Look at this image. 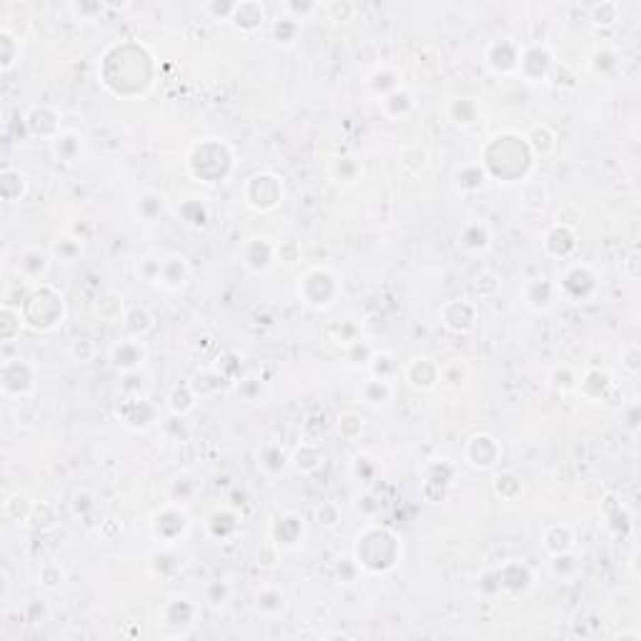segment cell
Instances as JSON below:
<instances>
[{
	"mask_svg": "<svg viewBox=\"0 0 641 641\" xmlns=\"http://www.w3.org/2000/svg\"><path fill=\"white\" fill-rule=\"evenodd\" d=\"M518 60H521V48L509 38L494 40V43L489 45V50H486V63H489L496 73H511V70L518 68Z\"/></svg>",
	"mask_w": 641,
	"mask_h": 641,
	"instance_id": "6da1fadb",
	"label": "cell"
},
{
	"mask_svg": "<svg viewBox=\"0 0 641 641\" xmlns=\"http://www.w3.org/2000/svg\"><path fill=\"white\" fill-rule=\"evenodd\" d=\"M441 318H443V326H446V329L456 331V334H466V331H471L476 324V306L469 301L456 298V301L443 306Z\"/></svg>",
	"mask_w": 641,
	"mask_h": 641,
	"instance_id": "7a4b0ae2",
	"label": "cell"
},
{
	"mask_svg": "<svg viewBox=\"0 0 641 641\" xmlns=\"http://www.w3.org/2000/svg\"><path fill=\"white\" fill-rule=\"evenodd\" d=\"M251 183L259 186V195L248 198V203L254 205V208H256V203H259V198H263L259 210L273 208V205H278V200L283 198V183H280L276 176H271V173H259V176L251 178Z\"/></svg>",
	"mask_w": 641,
	"mask_h": 641,
	"instance_id": "3957f363",
	"label": "cell"
},
{
	"mask_svg": "<svg viewBox=\"0 0 641 641\" xmlns=\"http://www.w3.org/2000/svg\"><path fill=\"white\" fill-rule=\"evenodd\" d=\"M266 21V8L261 6V3H256V0H243V3H236V8H233V16H231V25H236L238 30H256V28H261Z\"/></svg>",
	"mask_w": 641,
	"mask_h": 641,
	"instance_id": "277c9868",
	"label": "cell"
},
{
	"mask_svg": "<svg viewBox=\"0 0 641 641\" xmlns=\"http://www.w3.org/2000/svg\"><path fill=\"white\" fill-rule=\"evenodd\" d=\"M143 358H146V348L138 339H125L113 348V363L123 371H138Z\"/></svg>",
	"mask_w": 641,
	"mask_h": 641,
	"instance_id": "5b68a950",
	"label": "cell"
},
{
	"mask_svg": "<svg viewBox=\"0 0 641 641\" xmlns=\"http://www.w3.org/2000/svg\"><path fill=\"white\" fill-rule=\"evenodd\" d=\"M471 443L479 446V453H466V458H469L471 466H476V469H489V466L496 464V458H499V453H501V446L496 443L494 436H489V433H479V436L471 438Z\"/></svg>",
	"mask_w": 641,
	"mask_h": 641,
	"instance_id": "8992f818",
	"label": "cell"
},
{
	"mask_svg": "<svg viewBox=\"0 0 641 641\" xmlns=\"http://www.w3.org/2000/svg\"><path fill=\"white\" fill-rule=\"evenodd\" d=\"M276 528H278L276 531V544L283 546V549H293L303 536V518L296 516V514H286V516L278 518Z\"/></svg>",
	"mask_w": 641,
	"mask_h": 641,
	"instance_id": "52a82bcc",
	"label": "cell"
},
{
	"mask_svg": "<svg viewBox=\"0 0 641 641\" xmlns=\"http://www.w3.org/2000/svg\"><path fill=\"white\" fill-rule=\"evenodd\" d=\"M186 278H188V263H186L183 256H168V259H161V280L163 286L168 288H178L183 286Z\"/></svg>",
	"mask_w": 641,
	"mask_h": 641,
	"instance_id": "ba28073f",
	"label": "cell"
},
{
	"mask_svg": "<svg viewBox=\"0 0 641 641\" xmlns=\"http://www.w3.org/2000/svg\"><path fill=\"white\" fill-rule=\"evenodd\" d=\"M18 271L23 273V278L28 280H35V278H43L45 271H48V256L43 251H25L21 256V263H18Z\"/></svg>",
	"mask_w": 641,
	"mask_h": 641,
	"instance_id": "9c48e42d",
	"label": "cell"
},
{
	"mask_svg": "<svg viewBox=\"0 0 641 641\" xmlns=\"http://www.w3.org/2000/svg\"><path fill=\"white\" fill-rule=\"evenodd\" d=\"M81 151H83V138L78 133H70V130H65V133H55L53 153L58 158H63V161H76Z\"/></svg>",
	"mask_w": 641,
	"mask_h": 641,
	"instance_id": "30bf717a",
	"label": "cell"
},
{
	"mask_svg": "<svg viewBox=\"0 0 641 641\" xmlns=\"http://www.w3.org/2000/svg\"><path fill=\"white\" fill-rule=\"evenodd\" d=\"M123 326L130 334V339H140V336H146L148 331L153 329V318L146 308H133V311L123 318Z\"/></svg>",
	"mask_w": 641,
	"mask_h": 641,
	"instance_id": "8fae6325",
	"label": "cell"
},
{
	"mask_svg": "<svg viewBox=\"0 0 641 641\" xmlns=\"http://www.w3.org/2000/svg\"><path fill=\"white\" fill-rule=\"evenodd\" d=\"M361 394H363V399H366L371 406H381V404H386V401L391 399L394 388H391L388 378H371V381L363 383Z\"/></svg>",
	"mask_w": 641,
	"mask_h": 641,
	"instance_id": "7c38bea8",
	"label": "cell"
},
{
	"mask_svg": "<svg viewBox=\"0 0 641 641\" xmlns=\"http://www.w3.org/2000/svg\"><path fill=\"white\" fill-rule=\"evenodd\" d=\"M451 118L458 125H471L479 118V108H476V103L471 98H456L451 103Z\"/></svg>",
	"mask_w": 641,
	"mask_h": 641,
	"instance_id": "4fadbf2b",
	"label": "cell"
},
{
	"mask_svg": "<svg viewBox=\"0 0 641 641\" xmlns=\"http://www.w3.org/2000/svg\"><path fill=\"white\" fill-rule=\"evenodd\" d=\"M619 13L621 8L616 3H596V6L589 8V18H591L594 25L599 28H609L619 21Z\"/></svg>",
	"mask_w": 641,
	"mask_h": 641,
	"instance_id": "5bb4252c",
	"label": "cell"
},
{
	"mask_svg": "<svg viewBox=\"0 0 641 641\" xmlns=\"http://www.w3.org/2000/svg\"><path fill=\"white\" fill-rule=\"evenodd\" d=\"M298 30H301V21H296V18H291V16L278 18L276 25H273V35H276V40H278L280 45H293L296 43Z\"/></svg>",
	"mask_w": 641,
	"mask_h": 641,
	"instance_id": "9a60e30c",
	"label": "cell"
},
{
	"mask_svg": "<svg viewBox=\"0 0 641 641\" xmlns=\"http://www.w3.org/2000/svg\"><path fill=\"white\" fill-rule=\"evenodd\" d=\"M243 263L248 266L251 271H256V273H261V271H268L271 263H273V246H271L268 241H261V251H256V254H251V251H246V256H243Z\"/></svg>",
	"mask_w": 641,
	"mask_h": 641,
	"instance_id": "2e32d148",
	"label": "cell"
},
{
	"mask_svg": "<svg viewBox=\"0 0 641 641\" xmlns=\"http://www.w3.org/2000/svg\"><path fill=\"white\" fill-rule=\"evenodd\" d=\"M161 210H163V195H158V193H146L143 198H138V203H135V213H138V218H143L146 223L156 221Z\"/></svg>",
	"mask_w": 641,
	"mask_h": 641,
	"instance_id": "e0dca14e",
	"label": "cell"
},
{
	"mask_svg": "<svg viewBox=\"0 0 641 641\" xmlns=\"http://www.w3.org/2000/svg\"><path fill=\"white\" fill-rule=\"evenodd\" d=\"M556 528V533H559V536H551V533H544V546L546 549L551 551V554H566V551L572 549L574 546V533H572V528L569 526H554Z\"/></svg>",
	"mask_w": 641,
	"mask_h": 641,
	"instance_id": "ac0fdd59",
	"label": "cell"
},
{
	"mask_svg": "<svg viewBox=\"0 0 641 641\" xmlns=\"http://www.w3.org/2000/svg\"><path fill=\"white\" fill-rule=\"evenodd\" d=\"M0 50H3V55H0L3 58V70H8L18 60V55H21V40L8 28L0 30Z\"/></svg>",
	"mask_w": 641,
	"mask_h": 641,
	"instance_id": "d6986e66",
	"label": "cell"
},
{
	"mask_svg": "<svg viewBox=\"0 0 641 641\" xmlns=\"http://www.w3.org/2000/svg\"><path fill=\"white\" fill-rule=\"evenodd\" d=\"M461 246L471 248V251H484L489 246V231H486L481 223H471V226L464 228L461 233Z\"/></svg>",
	"mask_w": 641,
	"mask_h": 641,
	"instance_id": "ffe728a7",
	"label": "cell"
},
{
	"mask_svg": "<svg viewBox=\"0 0 641 641\" xmlns=\"http://www.w3.org/2000/svg\"><path fill=\"white\" fill-rule=\"evenodd\" d=\"M259 466L266 471V474L276 476V474H280V471H283V466H286V456H283V451H280V448L266 446L263 451H261V456H259Z\"/></svg>",
	"mask_w": 641,
	"mask_h": 641,
	"instance_id": "44dd1931",
	"label": "cell"
},
{
	"mask_svg": "<svg viewBox=\"0 0 641 641\" xmlns=\"http://www.w3.org/2000/svg\"><path fill=\"white\" fill-rule=\"evenodd\" d=\"M321 11L326 13V16L331 18V21H344V23H348V21H353L356 18V13H358V6H356V3H346V0H336V3H326V6H321Z\"/></svg>",
	"mask_w": 641,
	"mask_h": 641,
	"instance_id": "7402d4cb",
	"label": "cell"
},
{
	"mask_svg": "<svg viewBox=\"0 0 641 641\" xmlns=\"http://www.w3.org/2000/svg\"><path fill=\"white\" fill-rule=\"evenodd\" d=\"M526 140H528V146L539 153H549L551 148H554V133H551L546 125H536V128L528 133Z\"/></svg>",
	"mask_w": 641,
	"mask_h": 641,
	"instance_id": "603a6c76",
	"label": "cell"
},
{
	"mask_svg": "<svg viewBox=\"0 0 641 641\" xmlns=\"http://www.w3.org/2000/svg\"><path fill=\"white\" fill-rule=\"evenodd\" d=\"M78 254H81V241H78V238H70V236L58 238V243H55V256H58L60 261L70 263Z\"/></svg>",
	"mask_w": 641,
	"mask_h": 641,
	"instance_id": "cb8c5ba5",
	"label": "cell"
},
{
	"mask_svg": "<svg viewBox=\"0 0 641 641\" xmlns=\"http://www.w3.org/2000/svg\"><path fill=\"white\" fill-rule=\"evenodd\" d=\"M70 356L76 358L78 363H88L96 358V344L91 339H76L73 346H70Z\"/></svg>",
	"mask_w": 641,
	"mask_h": 641,
	"instance_id": "d4e9b609",
	"label": "cell"
},
{
	"mask_svg": "<svg viewBox=\"0 0 641 641\" xmlns=\"http://www.w3.org/2000/svg\"><path fill=\"white\" fill-rule=\"evenodd\" d=\"M371 86L376 88V91H381V93H394V91H399V81H396V76L394 73H388V70H376V73H373L371 76Z\"/></svg>",
	"mask_w": 641,
	"mask_h": 641,
	"instance_id": "484cf974",
	"label": "cell"
},
{
	"mask_svg": "<svg viewBox=\"0 0 641 641\" xmlns=\"http://www.w3.org/2000/svg\"><path fill=\"white\" fill-rule=\"evenodd\" d=\"M103 11H106L103 3H73L70 6V13H76L81 21H96Z\"/></svg>",
	"mask_w": 641,
	"mask_h": 641,
	"instance_id": "4316f807",
	"label": "cell"
},
{
	"mask_svg": "<svg viewBox=\"0 0 641 641\" xmlns=\"http://www.w3.org/2000/svg\"><path fill=\"white\" fill-rule=\"evenodd\" d=\"M203 13H208L210 18H216V21H231L233 16V8H236V3H203Z\"/></svg>",
	"mask_w": 641,
	"mask_h": 641,
	"instance_id": "83f0119b",
	"label": "cell"
},
{
	"mask_svg": "<svg viewBox=\"0 0 641 641\" xmlns=\"http://www.w3.org/2000/svg\"><path fill=\"white\" fill-rule=\"evenodd\" d=\"M616 60H619V58H616V53L611 48H599L596 53H594L591 63H594V68H596V70L606 73L609 68H616Z\"/></svg>",
	"mask_w": 641,
	"mask_h": 641,
	"instance_id": "f1b7e54d",
	"label": "cell"
},
{
	"mask_svg": "<svg viewBox=\"0 0 641 641\" xmlns=\"http://www.w3.org/2000/svg\"><path fill=\"white\" fill-rule=\"evenodd\" d=\"M318 8L321 6H316V3H286V6H283V11H286V16H291V18H296V21H303V18L306 16H311V13H316Z\"/></svg>",
	"mask_w": 641,
	"mask_h": 641,
	"instance_id": "f546056e",
	"label": "cell"
},
{
	"mask_svg": "<svg viewBox=\"0 0 641 641\" xmlns=\"http://www.w3.org/2000/svg\"><path fill=\"white\" fill-rule=\"evenodd\" d=\"M276 254H278L280 261H286V263H293V261L298 259V246L293 241H286V243H280L278 248H276Z\"/></svg>",
	"mask_w": 641,
	"mask_h": 641,
	"instance_id": "4dcf8cb0",
	"label": "cell"
},
{
	"mask_svg": "<svg viewBox=\"0 0 641 641\" xmlns=\"http://www.w3.org/2000/svg\"><path fill=\"white\" fill-rule=\"evenodd\" d=\"M318 521L324 523V526H336V521H339V511H336L334 504H326V506L318 509Z\"/></svg>",
	"mask_w": 641,
	"mask_h": 641,
	"instance_id": "1f68e13d",
	"label": "cell"
}]
</instances>
